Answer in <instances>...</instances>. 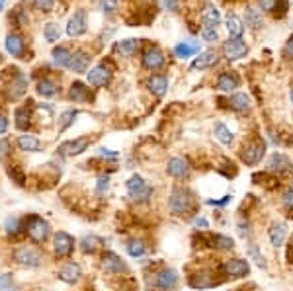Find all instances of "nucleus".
<instances>
[{
    "mask_svg": "<svg viewBox=\"0 0 293 291\" xmlns=\"http://www.w3.org/2000/svg\"><path fill=\"white\" fill-rule=\"evenodd\" d=\"M168 207L172 215H186L193 209V193L186 188H174L168 200Z\"/></svg>",
    "mask_w": 293,
    "mask_h": 291,
    "instance_id": "nucleus-1",
    "label": "nucleus"
},
{
    "mask_svg": "<svg viewBox=\"0 0 293 291\" xmlns=\"http://www.w3.org/2000/svg\"><path fill=\"white\" fill-rule=\"evenodd\" d=\"M188 283L191 289H213L223 283V277H217V274L209 268H202L188 277Z\"/></svg>",
    "mask_w": 293,
    "mask_h": 291,
    "instance_id": "nucleus-2",
    "label": "nucleus"
},
{
    "mask_svg": "<svg viewBox=\"0 0 293 291\" xmlns=\"http://www.w3.org/2000/svg\"><path fill=\"white\" fill-rule=\"evenodd\" d=\"M266 155V143H264L262 139H252L249 141L247 145L242 147V151H240V160L247 164V166H254V164H258L262 157Z\"/></svg>",
    "mask_w": 293,
    "mask_h": 291,
    "instance_id": "nucleus-3",
    "label": "nucleus"
},
{
    "mask_svg": "<svg viewBox=\"0 0 293 291\" xmlns=\"http://www.w3.org/2000/svg\"><path fill=\"white\" fill-rule=\"evenodd\" d=\"M127 193L131 196L135 202L145 204V202H149V198L153 196V188L146 184L143 176L135 174L127 180Z\"/></svg>",
    "mask_w": 293,
    "mask_h": 291,
    "instance_id": "nucleus-4",
    "label": "nucleus"
},
{
    "mask_svg": "<svg viewBox=\"0 0 293 291\" xmlns=\"http://www.w3.org/2000/svg\"><path fill=\"white\" fill-rule=\"evenodd\" d=\"M26 231L31 236V240L43 243V240H47V236H49V223L45 219L37 217V215H31L26 221Z\"/></svg>",
    "mask_w": 293,
    "mask_h": 291,
    "instance_id": "nucleus-5",
    "label": "nucleus"
},
{
    "mask_svg": "<svg viewBox=\"0 0 293 291\" xmlns=\"http://www.w3.org/2000/svg\"><path fill=\"white\" fill-rule=\"evenodd\" d=\"M221 272L223 276L231 277V279H240V277H247L250 272L249 260H242V258H231L221 266Z\"/></svg>",
    "mask_w": 293,
    "mask_h": 291,
    "instance_id": "nucleus-6",
    "label": "nucleus"
},
{
    "mask_svg": "<svg viewBox=\"0 0 293 291\" xmlns=\"http://www.w3.org/2000/svg\"><path fill=\"white\" fill-rule=\"evenodd\" d=\"M153 285L159 291H174L178 285V272L172 268H162L155 274Z\"/></svg>",
    "mask_w": 293,
    "mask_h": 291,
    "instance_id": "nucleus-7",
    "label": "nucleus"
},
{
    "mask_svg": "<svg viewBox=\"0 0 293 291\" xmlns=\"http://www.w3.org/2000/svg\"><path fill=\"white\" fill-rule=\"evenodd\" d=\"M14 260L18 264H22V266L35 268V266H39V264L43 262V256H41V252H39V250H35V248L22 247V248H18V250L14 252Z\"/></svg>",
    "mask_w": 293,
    "mask_h": 291,
    "instance_id": "nucleus-8",
    "label": "nucleus"
},
{
    "mask_svg": "<svg viewBox=\"0 0 293 291\" xmlns=\"http://www.w3.org/2000/svg\"><path fill=\"white\" fill-rule=\"evenodd\" d=\"M247 51H249V47H247V43H245L240 37H238V39L231 37L229 41L223 43V53H225V57L229 59V61H236V59L245 57Z\"/></svg>",
    "mask_w": 293,
    "mask_h": 291,
    "instance_id": "nucleus-9",
    "label": "nucleus"
},
{
    "mask_svg": "<svg viewBox=\"0 0 293 291\" xmlns=\"http://www.w3.org/2000/svg\"><path fill=\"white\" fill-rule=\"evenodd\" d=\"M86 12L84 10H78L76 14L69 20V24H67V33L71 35V37H80V35H84L86 33Z\"/></svg>",
    "mask_w": 293,
    "mask_h": 291,
    "instance_id": "nucleus-10",
    "label": "nucleus"
},
{
    "mask_svg": "<svg viewBox=\"0 0 293 291\" xmlns=\"http://www.w3.org/2000/svg\"><path fill=\"white\" fill-rule=\"evenodd\" d=\"M293 166H291V160L289 157H285L283 153H274L270 159H268V170L274 172V174H285L289 172Z\"/></svg>",
    "mask_w": 293,
    "mask_h": 291,
    "instance_id": "nucleus-11",
    "label": "nucleus"
},
{
    "mask_svg": "<svg viewBox=\"0 0 293 291\" xmlns=\"http://www.w3.org/2000/svg\"><path fill=\"white\" fill-rule=\"evenodd\" d=\"M112 80L110 69H106V65H98L88 73V84L94 88H102Z\"/></svg>",
    "mask_w": 293,
    "mask_h": 291,
    "instance_id": "nucleus-12",
    "label": "nucleus"
},
{
    "mask_svg": "<svg viewBox=\"0 0 293 291\" xmlns=\"http://www.w3.org/2000/svg\"><path fill=\"white\" fill-rule=\"evenodd\" d=\"M53 248L57 256H71L74 248V238L67 233H57L53 238Z\"/></svg>",
    "mask_w": 293,
    "mask_h": 291,
    "instance_id": "nucleus-13",
    "label": "nucleus"
},
{
    "mask_svg": "<svg viewBox=\"0 0 293 291\" xmlns=\"http://www.w3.org/2000/svg\"><path fill=\"white\" fill-rule=\"evenodd\" d=\"M143 65L151 71H159L162 65H164V55L159 47H149L145 53H143Z\"/></svg>",
    "mask_w": 293,
    "mask_h": 291,
    "instance_id": "nucleus-14",
    "label": "nucleus"
},
{
    "mask_svg": "<svg viewBox=\"0 0 293 291\" xmlns=\"http://www.w3.org/2000/svg\"><path fill=\"white\" fill-rule=\"evenodd\" d=\"M166 172L172 178H186V176L190 174V164H188V160L182 159V157H174V159L168 160Z\"/></svg>",
    "mask_w": 293,
    "mask_h": 291,
    "instance_id": "nucleus-15",
    "label": "nucleus"
},
{
    "mask_svg": "<svg viewBox=\"0 0 293 291\" xmlns=\"http://www.w3.org/2000/svg\"><path fill=\"white\" fill-rule=\"evenodd\" d=\"M268 236H270V243H272V247H281L283 245V240H285V236H287V225L283 223V221H274L272 225H270V229H268Z\"/></svg>",
    "mask_w": 293,
    "mask_h": 291,
    "instance_id": "nucleus-16",
    "label": "nucleus"
},
{
    "mask_svg": "<svg viewBox=\"0 0 293 291\" xmlns=\"http://www.w3.org/2000/svg\"><path fill=\"white\" fill-rule=\"evenodd\" d=\"M88 145H90V139L88 137L76 139V141H67V143L59 145V153L65 155V157H73V155H80L82 151H86Z\"/></svg>",
    "mask_w": 293,
    "mask_h": 291,
    "instance_id": "nucleus-17",
    "label": "nucleus"
},
{
    "mask_svg": "<svg viewBox=\"0 0 293 291\" xmlns=\"http://www.w3.org/2000/svg\"><path fill=\"white\" fill-rule=\"evenodd\" d=\"M102 266L108 274H121L125 270V262L117 256L116 252H106L102 256Z\"/></svg>",
    "mask_w": 293,
    "mask_h": 291,
    "instance_id": "nucleus-18",
    "label": "nucleus"
},
{
    "mask_svg": "<svg viewBox=\"0 0 293 291\" xmlns=\"http://www.w3.org/2000/svg\"><path fill=\"white\" fill-rule=\"evenodd\" d=\"M217 51H213V49H209V51H204V53H200V57L193 59V63H191V71H204V69H209V67H213L215 63H217Z\"/></svg>",
    "mask_w": 293,
    "mask_h": 291,
    "instance_id": "nucleus-19",
    "label": "nucleus"
},
{
    "mask_svg": "<svg viewBox=\"0 0 293 291\" xmlns=\"http://www.w3.org/2000/svg\"><path fill=\"white\" fill-rule=\"evenodd\" d=\"M204 240L209 243V247L217 248V250H233L234 240L231 236H225V234H202Z\"/></svg>",
    "mask_w": 293,
    "mask_h": 291,
    "instance_id": "nucleus-20",
    "label": "nucleus"
},
{
    "mask_svg": "<svg viewBox=\"0 0 293 291\" xmlns=\"http://www.w3.org/2000/svg\"><path fill=\"white\" fill-rule=\"evenodd\" d=\"M6 51L12 55V57H20V59H26L24 57V49H26V45H24V39L20 37V35H16V33H10L8 37H6Z\"/></svg>",
    "mask_w": 293,
    "mask_h": 291,
    "instance_id": "nucleus-21",
    "label": "nucleus"
},
{
    "mask_svg": "<svg viewBox=\"0 0 293 291\" xmlns=\"http://www.w3.org/2000/svg\"><path fill=\"white\" fill-rule=\"evenodd\" d=\"M146 88L155 94V96H164L166 94V90H168V78L166 76H162V74H155V76H151L149 80H146Z\"/></svg>",
    "mask_w": 293,
    "mask_h": 291,
    "instance_id": "nucleus-22",
    "label": "nucleus"
},
{
    "mask_svg": "<svg viewBox=\"0 0 293 291\" xmlns=\"http://www.w3.org/2000/svg\"><path fill=\"white\" fill-rule=\"evenodd\" d=\"M69 98L76 104H84L92 98V94H90V90L82 82H74L73 86H71V90H69Z\"/></svg>",
    "mask_w": 293,
    "mask_h": 291,
    "instance_id": "nucleus-23",
    "label": "nucleus"
},
{
    "mask_svg": "<svg viewBox=\"0 0 293 291\" xmlns=\"http://www.w3.org/2000/svg\"><path fill=\"white\" fill-rule=\"evenodd\" d=\"M78 277H80V266L74 262L63 266L59 272V279H63L65 283H74V281H78Z\"/></svg>",
    "mask_w": 293,
    "mask_h": 291,
    "instance_id": "nucleus-24",
    "label": "nucleus"
},
{
    "mask_svg": "<svg viewBox=\"0 0 293 291\" xmlns=\"http://www.w3.org/2000/svg\"><path fill=\"white\" fill-rule=\"evenodd\" d=\"M217 88L221 92H233L238 88V76L234 73H221L217 78Z\"/></svg>",
    "mask_w": 293,
    "mask_h": 291,
    "instance_id": "nucleus-25",
    "label": "nucleus"
},
{
    "mask_svg": "<svg viewBox=\"0 0 293 291\" xmlns=\"http://www.w3.org/2000/svg\"><path fill=\"white\" fill-rule=\"evenodd\" d=\"M202 20H204V24L207 26H219L221 22V14L219 10L215 8V4H211V2H205L204 10H202Z\"/></svg>",
    "mask_w": 293,
    "mask_h": 291,
    "instance_id": "nucleus-26",
    "label": "nucleus"
},
{
    "mask_svg": "<svg viewBox=\"0 0 293 291\" xmlns=\"http://www.w3.org/2000/svg\"><path fill=\"white\" fill-rule=\"evenodd\" d=\"M88 65H90V57H88L86 53L78 51V53H73V59L69 63V69L73 73H86Z\"/></svg>",
    "mask_w": 293,
    "mask_h": 291,
    "instance_id": "nucleus-27",
    "label": "nucleus"
},
{
    "mask_svg": "<svg viewBox=\"0 0 293 291\" xmlns=\"http://www.w3.org/2000/svg\"><path fill=\"white\" fill-rule=\"evenodd\" d=\"M26 88H28V78L20 73V71H16L14 80H12V84H10V94H12V98H20V96L26 92Z\"/></svg>",
    "mask_w": 293,
    "mask_h": 291,
    "instance_id": "nucleus-28",
    "label": "nucleus"
},
{
    "mask_svg": "<svg viewBox=\"0 0 293 291\" xmlns=\"http://www.w3.org/2000/svg\"><path fill=\"white\" fill-rule=\"evenodd\" d=\"M227 29H229L231 37H234V39H238V37H242V31H245V26H242L240 18H238V16H236V14H229V16H227Z\"/></svg>",
    "mask_w": 293,
    "mask_h": 291,
    "instance_id": "nucleus-29",
    "label": "nucleus"
},
{
    "mask_svg": "<svg viewBox=\"0 0 293 291\" xmlns=\"http://www.w3.org/2000/svg\"><path fill=\"white\" fill-rule=\"evenodd\" d=\"M213 133H215L217 141H221L223 145H233L234 135H233V131H231V129L225 125V123H215V127H213Z\"/></svg>",
    "mask_w": 293,
    "mask_h": 291,
    "instance_id": "nucleus-30",
    "label": "nucleus"
},
{
    "mask_svg": "<svg viewBox=\"0 0 293 291\" xmlns=\"http://www.w3.org/2000/svg\"><path fill=\"white\" fill-rule=\"evenodd\" d=\"M51 55H53L55 65H59V67H69V63H71V59H73L71 49H67V47H55Z\"/></svg>",
    "mask_w": 293,
    "mask_h": 291,
    "instance_id": "nucleus-31",
    "label": "nucleus"
},
{
    "mask_svg": "<svg viewBox=\"0 0 293 291\" xmlns=\"http://www.w3.org/2000/svg\"><path fill=\"white\" fill-rule=\"evenodd\" d=\"M18 147L22 149V151H39V147H41V143L33 137V135H20L18 137Z\"/></svg>",
    "mask_w": 293,
    "mask_h": 291,
    "instance_id": "nucleus-32",
    "label": "nucleus"
},
{
    "mask_svg": "<svg viewBox=\"0 0 293 291\" xmlns=\"http://www.w3.org/2000/svg\"><path fill=\"white\" fill-rule=\"evenodd\" d=\"M57 82L55 80H51V78H43V80H39V84H37V92L45 96V98H49V96H55L57 94Z\"/></svg>",
    "mask_w": 293,
    "mask_h": 291,
    "instance_id": "nucleus-33",
    "label": "nucleus"
},
{
    "mask_svg": "<svg viewBox=\"0 0 293 291\" xmlns=\"http://www.w3.org/2000/svg\"><path fill=\"white\" fill-rule=\"evenodd\" d=\"M200 51V45L198 43H188V41H184V43L176 45L174 47V53L178 57H191V55H196Z\"/></svg>",
    "mask_w": 293,
    "mask_h": 291,
    "instance_id": "nucleus-34",
    "label": "nucleus"
},
{
    "mask_svg": "<svg viewBox=\"0 0 293 291\" xmlns=\"http://www.w3.org/2000/svg\"><path fill=\"white\" fill-rule=\"evenodd\" d=\"M125 248H127V252H129V256H133V258H137V256H143L145 254V243L141 240V238H133V240H129L127 245H125Z\"/></svg>",
    "mask_w": 293,
    "mask_h": 291,
    "instance_id": "nucleus-35",
    "label": "nucleus"
},
{
    "mask_svg": "<svg viewBox=\"0 0 293 291\" xmlns=\"http://www.w3.org/2000/svg\"><path fill=\"white\" fill-rule=\"evenodd\" d=\"M100 247V238L98 236H94V234H90V236H84L82 240H80V250L82 252H86V254H92V252H96Z\"/></svg>",
    "mask_w": 293,
    "mask_h": 291,
    "instance_id": "nucleus-36",
    "label": "nucleus"
},
{
    "mask_svg": "<svg viewBox=\"0 0 293 291\" xmlns=\"http://www.w3.org/2000/svg\"><path fill=\"white\" fill-rule=\"evenodd\" d=\"M231 106H233L236 112H247L250 108V100L247 94H234L231 98Z\"/></svg>",
    "mask_w": 293,
    "mask_h": 291,
    "instance_id": "nucleus-37",
    "label": "nucleus"
},
{
    "mask_svg": "<svg viewBox=\"0 0 293 291\" xmlns=\"http://www.w3.org/2000/svg\"><path fill=\"white\" fill-rule=\"evenodd\" d=\"M59 37H61V28H59V24L49 22V24L45 26V39H47L49 43H57Z\"/></svg>",
    "mask_w": 293,
    "mask_h": 291,
    "instance_id": "nucleus-38",
    "label": "nucleus"
},
{
    "mask_svg": "<svg viewBox=\"0 0 293 291\" xmlns=\"http://www.w3.org/2000/svg\"><path fill=\"white\" fill-rule=\"evenodd\" d=\"M137 47H139V41L137 39H125V41H121V43L117 45L119 53L125 55V57H131L133 53L137 51Z\"/></svg>",
    "mask_w": 293,
    "mask_h": 291,
    "instance_id": "nucleus-39",
    "label": "nucleus"
},
{
    "mask_svg": "<svg viewBox=\"0 0 293 291\" xmlns=\"http://www.w3.org/2000/svg\"><path fill=\"white\" fill-rule=\"evenodd\" d=\"M247 254H249L250 258L258 264L260 268H266V260H264V256L260 254V250H258V247H256L254 243H247Z\"/></svg>",
    "mask_w": 293,
    "mask_h": 291,
    "instance_id": "nucleus-40",
    "label": "nucleus"
},
{
    "mask_svg": "<svg viewBox=\"0 0 293 291\" xmlns=\"http://www.w3.org/2000/svg\"><path fill=\"white\" fill-rule=\"evenodd\" d=\"M247 26H249L250 29H258L262 26V18L258 14V10L247 8Z\"/></svg>",
    "mask_w": 293,
    "mask_h": 291,
    "instance_id": "nucleus-41",
    "label": "nucleus"
},
{
    "mask_svg": "<svg viewBox=\"0 0 293 291\" xmlns=\"http://www.w3.org/2000/svg\"><path fill=\"white\" fill-rule=\"evenodd\" d=\"M8 176L12 178V182H16L18 186H24L26 184V174H24V170L20 166H10L8 168Z\"/></svg>",
    "mask_w": 293,
    "mask_h": 291,
    "instance_id": "nucleus-42",
    "label": "nucleus"
},
{
    "mask_svg": "<svg viewBox=\"0 0 293 291\" xmlns=\"http://www.w3.org/2000/svg\"><path fill=\"white\" fill-rule=\"evenodd\" d=\"M16 125L20 127V129H26L29 125V114L28 110H24V108H18L16 110Z\"/></svg>",
    "mask_w": 293,
    "mask_h": 291,
    "instance_id": "nucleus-43",
    "label": "nucleus"
},
{
    "mask_svg": "<svg viewBox=\"0 0 293 291\" xmlns=\"http://www.w3.org/2000/svg\"><path fill=\"white\" fill-rule=\"evenodd\" d=\"M202 37H204L205 41H217V39H219L217 28H215V26H207V24H204V26H202Z\"/></svg>",
    "mask_w": 293,
    "mask_h": 291,
    "instance_id": "nucleus-44",
    "label": "nucleus"
},
{
    "mask_svg": "<svg viewBox=\"0 0 293 291\" xmlns=\"http://www.w3.org/2000/svg\"><path fill=\"white\" fill-rule=\"evenodd\" d=\"M281 204H283V207L289 211V217H293V184L289 186V189L281 196Z\"/></svg>",
    "mask_w": 293,
    "mask_h": 291,
    "instance_id": "nucleus-45",
    "label": "nucleus"
},
{
    "mask_svg": "<svg viewBox=\"0 0 293 291\" xmlns=\"http://www.w3.org/2000/svg\"><path fill=\"white\" fill-rule=\"evenodd\" d=\"M4 229H6V233L16 234L18 233V229H20V219L18 217H8L6 219V223H4Z\"/></svg>",
    "mask_w": 293,
    "mask_h": 291,
    "instance_id": "nucleus-46",
    "label": "nucleus"
},
{
    "mask_svg": "<svg viewBox=\"0 0 293 291\" xmlns=\"http://www.w3.org/2000/svg\"><path fill=\"white\" fill-rule=\"evenodd\" d=\"M33 6L41 12H51L55 6V0H33Z\"/></svg>",
    "mask_w": 293,
    "mask_h": 291,
    "instance_id": "nucleus-47",
    "label": "nucleus"
},
{
    "mask_svg": "<svg viewBox=\"0 0 293 291\" xmlns=\"http://www.w3.org/2000/svg\"><path fill=\"white\" fill-rule=\"evenodd\" d=\"M117 4H119V0H102V12L112 16L117 10Z\"/></svg>",
    "mask_w": 293,
    "mask_h": 291,
    "instance_id": "nucleus-48",
    "label": "nucleus"
},
{
    "mask_svg": "<svg viewBox=\"0 0 293 291\" xmlns=\"http://www.w3.org/2000/svg\"><path fill=\"white\" fill-rule=\"evenodd\" d=\"M74 117H76V112H73V110H69V112H65V114L61 116V131L67 129V127L73 123Z\"/></svg>",
    "mask_w": 293,
    "mask_h": 291,
    "instance_id": "nucleus-49",
    "label": "nucleus"
},
{
    "mask_svg": "<svg viewBox=\"0 0 293 291\" xmlns=\"http://www.w3.org/2000/svg\"><path fill=\"white\" fill-rule=\"evenodd\" d=\"M110 189V178L108 176H100L98 178V184H96V191L98 193H106Z\"/></svg>",
    "mask_w": 293,
    "mask_h": 291,
    "instance_id": "nucleus-50",
    "label": "nucleus"
},
{
    "mask_svg": "<svg viewBox=\"0 0 293 291\" xmlns=\"http://www.w3.org/2000/svg\"><path fill=\"white\" fill-rule=\"evenodd\" d=\"M258 6L266 12H272L278 6V0H258Z\"/></svg>",
    "mask_w": 293,
    "mask_h": 291,
    "instance_id": "nucleus-51",
    "label": "nucleus"
},
{
    "mask_svg": "<svg viewBox=\"0 0 293 291\" xmlns=\"http://www.w3.org/2000/svg\"><path fill=\"white\" fill-rule=\"evenodd\" d=\"M193 227H196V229H207L209 223H207V219L205 217H196L193 219Z\"/></svg>",
    "mask_w": 293,
    "mask_h": 291,
    "instance_id": "nucleus-52",
    "label": "nucleus"
},
{
    "mask_svg": "<svg viewBox=\"0 0 293 291\" xmlns=\"http://www.w3.org/2000/svg\"><path fill=\"white\" fill-rule=\"evenodd\" d=\"M164 6L170 10V12H176L180 8V0H164Z\"/></svg>",
    "mask_w": 293,
    "mask_h": 291,
    "instance_id": "nucleus-53",
    "label": "nucleus"
},
{
    "mask_svg": "<svg viewBox=\"0 0 293 291\" xmlns=\"http://www.w3.org/2000/svg\"><path fill=\"white\" fill-rule=\"evenodd\" d=\"M231 202V196H225L223 200H209L207 204H211V205H227Z\"/></svg>",
    "mask_w": 293,
    "mask_h": 291,
    "instance_id": "nucleus-54",
    "label": "nucleus"
},
{
    "mask_svg": "<svg viewBox=\"0 0 293 291\" xmlns=\"http://www.w3.org/2000/svg\"><path fill=\"white\" fill-rule=\"evenodd\" d=\"M100 155H102V157H108V159H112V160L117 159V153L110 151V149H100Z\"/></svg>",
    "mask_w": 293,
    "mask_h": 291,
    "instance_id": "nucleus-55",
    "label": "nucleus"
},
{
    "mask_svg": "<svg viewBox=\"0 0 293 291\" xmlns=\"http://www.w3.org/2000/svg\"><path fill=\"white\" fill-rule=\"evenodd\" d=\"M6 153H8V143L4 139H0V159L6 157Z\"/></svg>",
    "mask_w": 293,
    "mask_h": 291,
    "instance_id": "nucleus-56",
    "label": "nucleus"
},
{
    "mask_svg": "<svg viewBox=\"0 0 293 291\" xmlns=\"http://www.w3.org/2000/svg\"><path fill=\"white\" fill-rule=\"evenodd\" d=\"M285 53H287V57L293 59V35L289 37V41H287V45H285Z\"/></svg>",
    "mask_w": 293,
    "mask_h": 291,
    "instance_id": "nucleus-57",
    "label": "nucleus"
},
{
    "mask_svg": "<svg viewBox=\"0 0 293 291\" xmlns=\"http://www.w3.org/2000/svg\"><path fill=\"white\" fill-rule=\"evenodd\" d=\"M8 129V119L4 116H0V133H4Z\"/></svg>",
    "mask_w": 293,
    "mask_h": 291,
    "instance_id": "nucleus-58",
    "label": "nucleus"
},
{
    "mask_svg": "<svg viewBox=\"0 0 293 291\" xmlns=\"http://www.w3.org/2000/svg\"><path fill=\"white\" fill-rule=\"evenodd\" d=\"M287 260L293 262V236H291V240H289V247H287Z\"/></svg>",
    "mask_w": 293,
    "mask_h": 291,
    "instance_id": "nucleus-59",
    "label": "nucleus"
},
{
    "mask_svg": "<svg viewBox=\"0 0 293 291\" xmlns=\"http://www.w3.org/2000/svg\"><path fill=\"white\" fill-rule=\"evenodd\" d=\"M4 4H6V0H0V10L4 8Z\"/></svg>",
    "mask_w": 293,
    "mask_h": 291,
    "instance_id": "nucleus-60",
    "label": "nucleus"
},
{
    "mask_svg": "<svg viewBox=\"0 0 293 291\" xmlns=\"http://www.w3.org/2000/svg\"><path fill=\"white\" fill-rule=\"evenodd\" d=\"M289 98H291V102H293V84H291V90H289Z\"/></svg>",
    "mask_w": 293,
    "mask_h": 291,
    "instance_id": "nucleus-61",
    "label": "nucleus"
}]
</instances>
